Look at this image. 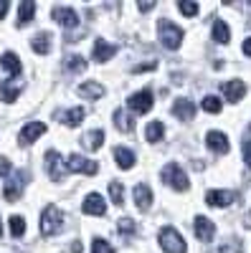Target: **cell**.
<instances>
[{
    "label": "cell",
    "instance_id": "obj_33",
    "mask_svg": "<svg viewBox=\"0 0 251 253\" xmlns=\"http://www.w3.org/2000/svg\"><path fill=\"white\" fill-rule=\"evenodd\" d=\"M117 230H119L122 236H135V233H137V225H135V220H130V218H119Z\"/></svg>",
    "mask_w": 251,
    "mask_h": 253
},
{
    "label": "cell",
    "instance_id": "obj_25",
    "mask_svg": "<svg viewBox=\"0 0 251 253\" xmlns=\"http://www.w3.org/2000/svg\"><path fill=\"white\" fill-rule=\"evenodd\" d=\"M0 63H3V69H5L10 76H15V79L20 76V58H18L13 51H5L3 58H0Z\"/></svg>",
    "mask_w": 251,
    "mask_h": 253
},
{
    "label": "cell",
    "instance_id": "obj_17",
    "mask_svg": "<svg viewBox=\"0 0 251 253\" xmlns=\"http://www.w3.org/2000/svg\"><path fill=\"white\" fill-rule=\"evenodd\" d=\"M173 114H175L180 122H191V119L196 117V104H193L191 99H175Z\"/></svg>",
    "mask_w": 251,
    "mask_h": 253
},
{
    "label": "cell",
    "instance_id": "obj_14",
    "mask_svg": "<svg viewBox=\"0 0 251 253\" xmlns=\"http://www.w3.org/2000/svg\"><path fill=\"white\" fill-rule=\"evenodd\" d=\"M117 53V46H112V43H107L104 38H97L94 41V46H92V58L97 61V63H104V61H109L112 56Z\"/></svg>",
    "mask_w": 251,
    "mask_h": 253
},
{
    "label": "cell",
    "instance_id": "obj_39",
    "mask_svg": "<svg viewBox=\"0 0 251 253\" xmlns=\"http://www.w3.org/2000/svg\"><path fill=\"white\" fill-rule=\"evenodd\" d=\"M244 162L251 170V139H244Z\"/></svg>",
    "mask_w": 251,
    "mask_h": 253
},
{
    "label": "cell",
    "instance_id": "obj_26",
    "mask_svg": "<svg viewBox=\"0 0 251 253\" xmlns=\"http://www.w3.org/2000/svg\"><path fill=\"white\" fill-rule=\"evenodd\" d=\"M114 162L122 167V170H130V167L135 165V152L127 150V147H117L114 150Z\"/></svg>",
    "mask_w": 251,
    "mask_h": 253
},
{
    "label": "cell",
    "instance_id": "obj_5",
    "mask_svg": "<svg viewBox=\"0 0 251 253\" xmlns=\"http://www.w3.org/2000/svg\"><path fill=\"white\" fill-rule=\"evenodd\" d=\"M26 182H28V172H26V170L15 172V175L5 182V187H3V198H5L8 203H15V200L20 198V193H23Z\"/></svg>",
    "mask_w": 251,
    "mask_h": 253
},
{
    "label": "cell",
    "instance_id": "obj_28",
    "mask_svg": "<svg viewBox=\"0 0 251 253\" xmlns=\"http://www.w3.org/2000/svg\"><path fill=\"white\" fill-rule=\"evenodd\" d=\"M84 114H87V112H84L81 107H74V109H69V112H64V114H58V119L64 122L66 126H79L81 119H84Z\"/></svg>",
    "mask_w": 251,
    "mask_h": 253
},
{
    "label": "cell",
    "instance_id": "obj_36",
    "mask_svg": "<svg viewBox=\"0 0 251 253\" xmlns=\"http://www.w3.org/2000/svg\"><path fill=\"white\" fill-rule=\"evenodd\" d=\"M92 253H114V248L104 241V238H94V243H92Z\"/></svg>",
    "mask_w": 251,
    "mask_h": 253
},
{
    "label": "cell",
    "instance_id": "obj_42",
    "mask_svg": "<svg viewBox=\"0 0 251 253\" xmlns=\"http://www.w3.org/2000/svg\"><path fill=\"white\" fill-rule=\"evenodd\" d=\"M8 8H10V3H8V0H0V18H3V15L8 13Z\"/></svg>",
    "mask_w": 251,
    "mask_h": 253
},
{
    "label": "cell",
    "instance_id": "obj_34",
    "mask_svg": "<svg viewBox=\"0 0 251 253\" xmlns=\"http://www.w3.org/2000/svg\"><path fill=\"white\" fill-rule=\"evenodd\" d=\"M8 223H10V233H13L15 238H20V236L26 233V220L20 218V215H13V218H10Z\"/></svg>",
    "mask_w": 251,
    "mask_h": 253
},
{
    "label": "cell",
    "instance_id": "obj_3",
    "mask_svg": "<svg viewBox=\"0 0 251 253\" xmlns=\"http://www.w3.org/2000/svg\"><path fill=\"white\" fill-rule=\"evenodd\" d=\"M160 177H162V182H165V185H170L173 190H178V193H185V190L191 187V180H188V175L183 172V167H180V165H175V162L165 165Z\"/></svg>",
    "mask_w": 251,
    "mask_h": 253
},
{
    "label": "cell",
    "instance_id": "obj_32",
    "mask_svg": "<svg viewBox=\"0 0 251 253\" xmlns=\"http://www.w3.org/2000/svg\"><path fill=\"white\" fill-rule=\"evenodd\" d=\"M66 71H74V74L87 71V61H84V56H69L66 58Z\"/></svg>",
    "mask_w": 251,
    "mask_h": 253
},
{
    "label": "cell",
    "instance_id": "obj_30",
    "mask_svg": "<svg viewBox=\"0 0 251 253\" xmlns=\"http://www.w3.org/2000/svg\"><path fill=\"white\" fill-rule=\"evenodd\" d=\"M201 107H203V112H208V114H221L223 101H221L218 96H213V94H208V96L201 101Z\"/></svg>",
    "mask_w": 251,
    "mask_h": 253
},
{
    "label": "cell",
    "instance_id": "obj_13",
    "mask_svg": "<svg viewBox=\"0 0 251 253\" xmlns=\"http://www.w3.org/2000/svg\"><path fill=\"white\" fill-rule=\"evenodd\" d=\"M41 134H46V124L44 122H28L23 129H20L18 139H20V144H33Z\"/></svg>",
    "mask_w": 251,
    "mask_h": 253
},
{
    "label": "cell",
    "instance_id": "obj_23",
    "mask_svg": "<svg viewBox=\"0 0 251 253\" xmlns=\"http://www.w3.org/2000/svg\"><path fill=\"white\" fill-rule=\"evenodd\" d=\"M31 48L38 53V56H46L49 51H51V33H38V36H33V41H31Z\"/></svg>",
    "mask_w": 251,
    "mask_h": 253
},
{
    "label": "cell",
    "instance_id": "obj_38",
    "mask_svg": "<svg viewBox=\"0 0 251 253\" xmlns=\"http://www.w3.org/2000/svg\"><path fill=\"white\" fill-rule=\"evenodd\" d=\"M157 69V61H148V63H140V66H132V74H145V71H155Z\"/></svg>",
    "mask_w": 251,
    "mask_h": 253
},
{
    "label": "cell",
    "instance_id": "obj_1",
    "mask_svg": "<svg viewBox=\"0 0 251 253\" xmlns=\"http://www.w3.org/2000/svg\"><path fill=\"white\" fill-rule=\"evenodd\" d=\"M157 38L167 51H175L183 43V28H178L173 20L162 18V20H157Z\"/></svg>",
    "mask_w": 251,
    "mask_h": 253
},
{
    "label": "cell",
    "instance_id": "obj_29",
    "mask_svg": "<svg viewBox=\"0 0 251 253\" xmlns=\"http://www.w3.org/2000/svg\"><path fill=\"white\" fill-rule=\"evenodd\" d=\"M145 137H148V142H162V137H165V126H162V122H150L148 124V129H145Z\"/></svg>",
    "mask_w": 251,
    "mask_h": 253
},
{
    "label": "cell",
    "instance_id": "obj_18",
    "mask_svg": "<svg viewBox=\"0 0 251 253\" xmlns=\"http://www.w3.org/2000/svg\"><path fill=\"white\" fill-rule=\"evenodd\" d=\"M76 94L81 96V99H101L104 96V86L99 81H84V84H79V89H76Z\"/></svg>",
    "mask_w": 251,
    "mask_h": 253
},
{
    "label": "cell",
    "instance_id": "obj_43",
    "mask_svg": "<svg viewBox=\"0 0 251 253\" xmlns=\"http://www.w3.org/2000/svg\"><path fill=\"white\" fill-rule=\"evenodd\" d=\"M244 53H246V56H251V38H246V41H244Z\"/></svg>",
    "mask_w": 251,
    "mask_h": 253
},
{
    "label": "cell",
    "instance_id": "obj_41",
    "mask_svg": "<svg viewBox=\"0 0 251 253\" xmlns=\"http://www.w3.org/2000/svg\"><path fill=\"white\" fill-rule=\"evenodd\" d=\"M152 8H155L152 0H142V3H140V10H142V13H148V10H152Z\"/></svg>",
    "mask_w": 251,
    "mask_h": 253
},
{
    "label": "cell",
    "instance_id": "obj_11",
    "mask_svg": "<svg viewBox=\"0 0 251 253\" xmlns=\"http://www.w3.org/2000/svg\"><path fill=\"white\" fill-rule=\"evenodd\" d=\"M51 15H53V20L58 26H64L66 31H71V28H76L79 26V15H76V10L74 8H64V5H58V8H53L51 10Z\"/></svg>",
    "mask_w": 251,
    "mask_h": 253
},
{
    "label": "cell",
    "instance_id": "obj_10",
    "mask_svg": "<svg viewBox=\"0 0 251 253\" xmlns=\"http://www.w3.org/2000/svg\"><path fill=\"white\" fill-rule=\"evenodd\" d=\"M205 203L211 208H226V205L236 203V193H234V190H208V193H205Z\"/></svg>",
    "mask_w": 251,
    "mask_h": 253
},
{
    "label": "cell",
    "instance_id": "obj_2",
    "mask_svg": "<svg viewBox=\"0 0 251 253\" xmlns=\"http://www.w3.org/2000/svg\"><path fill=\"white\" fill-rule=\"evenodd\" d=\"M61 228H64V213H61L56 205H46L44 215H41V233H44L46 238H51Z\"/></svg>",
    "mask_w": 251,
    "mask_h": 253
},
{
    "label": "cell",
    "instance_id": "obj_16",
    "mask_svg": "<svg viewBox=\"0 0 251 253\" xmlns=\"http://www.w3.org/2000/svg\"><path fill=\"white\" fill-rule=\"evenodd\" d=\"M223 94H226V99L231 101V104H236V101H241V99L246 96V84L239 81V79L223 81Z\"/></svg>",
    "mask_w": 251,
    "mask_h": 253
},
{
    "label": "cell",
    "instance_id": "obj_9",
    "mask_svg": "<svg viewBox=\"0 0 251 253\" xmlns=\"http://www.w3.org/2000/svg\"><path fill=\"white\" fill-rule=\"evenodd\" d=\"M193 233H196L198 241L211 243V238L216 236V223H213V220H208L205 215H198V218L193 220Z\"/></svg>",
    "mask_w": 251,
    "mask_h": 253
},
{
    "label": "cell",
    "instance_id": "obj_31",
    "mask_svg": "<svg viewBox=\"0 0 251 253\" xmlns=\"http://www.w3.org/2000/svg\"><path fill=\"white\" fill-rule=\"evenodd\" d=\"M109 198H112L114 205H124V187H122L119 180H112L109 182Z\"/></svg>",
    "mask_w": 251,
    "mask_h": 253
},
{
    "label": "cell",
    "instance_id": "obj_15",
    "mask_svg": "<svg viewBox=\"0 0 251 253\" xmlns=\"http://www.w3.org/2000/svg\"><path fill=\"white\" fill-rule=\"evenodd\" d=\"M81 210H84L87 215H104V213H107V203H104V198H101L99 193H92V195H87Z\"/></svg>",
    "mask_w": 251,
    "mask_h": 253
},
{
    "label": "cell",
    "instance_id": "obj_22",
    "mask_svg": "<svg viewBox=\"0 0 251 253\" xmlns=\"http://www.w3.org/2000/svg\"><path fill=\"white\" fill-rule=\"evenodd\" d=\"M213 41H216V43H221V46H226L228 41H231V31H228L223 18H216L213 20Z\"/></svg>",
    "mask_w": 251,
    "mask_h": 253
},
{
    "label": "cell",
    "instance_id": "obj_37",
    "mask_svg": "<svg viewBox=\"0 0 251 253\" xmlns=\"http://www.w3.org/2000/svg\"><path fill=\"white\" fill-rule=\"evenodd\" d=\"M218 253H241V241H228V243H223Z\"/></svg>",
    "mask_w": 251,
    "mask_h": 253
},
{
    "label": "cell",
    "instance_id": "obj_44",
    "mask_svg": "<svg viewBox=\"0 0 251 253\" xmlns=\"http://www.w3.org/2000/svg\"><path fill=\"white\" fill-rule=\"evenodd\" d=\"M244 225H246V228H251V213H246V215H244Z\"/></svg>",
    "mask_w": 251,
    "mask_h": 253
},
{
    "label": "cell",
    "instance_id": "obj_27",
    "mask_svg": "<svg viewBox=\"0 0 251 253\" xmlns=\"http://www.w3.org/2000/svg\"><path fill=\"white\" fill-rule=\"evenodd\" d=\"M104 142V132L101 129H92L81 137V144H84V150H99Z\"/></svg>",
    "mask_w": 251,
    "mask_h": 253
},
{
    "label": "cell",
    "instance_id": "obj_6",
    "mask_svg": "<svg viewBox=\"0 0 251 253\" xmlns=\"http://www.w3.org/2000/svg\"><path fill=\"white\" fill-rule=\"evenodd\" d=\"M46 170H49V177L53 182H61V180H64V175L69 172L66 170V162L61 160V155L56 150H49L46 152Z\"/></svg>",
    "mask_w": 251,
    "mask_h": 253
},
{
    "label": "cell",
    "instance_id": "obj_45",
    "mask_svg": "<svg viewBox=\"0 0 251 253\" xmlns=\"http://www.w3.org/2000/svg\"><path fill=\"white\" fill-rule=\"evenodd\" d=\"M71 253H81V246L79 243H71Z\"/></svg>",
    "mask_w": 251,
    "mask_h": 253
},
{
    "label": "cell",
    "instance_id": "obj_46",
    "mask_svg": "<svg viewBox=\"0 0 251 253\" xmlns=\"http://www.w3.org/2000/svg\"><path fill=\"white\" fill-rule=\"evenodd\" d=\"M0 236H3V225H0Z\"/></svg>",
    "mask_w": 251,
    "mask_h": 253
},
{
    "label": "cell",
    "instance_id": "obj_21",
    "mask_svg": "<svg viewBox=\"0 0 251 253\" xmlns=\"http://www.w3.org/2000/svg\"><path fill=\"white\" fill-rule=\"evenodd\" d=\"M20 89H23V84H20V79H8L3 81V89H0V96H3V101H15Z\"/></svg>",
    "mask_w": 251,
    "mask_h": 253
},
{
    "label": "cell",
    "instance_id": "obj_20",
    "mask_svg": "<svg viewBox=\"0 0 251 253\" xmlns=\"http://www.w3.org/2000/svg\"><path fill=\"white\" fill-rule=\"evenodd\" d=\"M33 15H36V3L33 0H23V3L18 5V28L28 26L33 20Z\"/></svg>",
    "mask_w": 251,
    "mask_h": 253
},
{
    "label": "cell",
    "instance_id": "obj_8",
    "mask_svg": "<svg viewBox=\"0 0 251 253\" xmlns=\"http://www.w3.org/2000/svg\"><path fill=\"white\" fill-rule=\"evenodd\" d=\"M152 104H155L152 91H150V89H142V91H137V94H132V96H130L127 107H130L135 114H148V112L152 109Z\"/></svg>",
    "mask_w": 251,
    "mask_h": 253
},
{
    "label": "cell",
    "instance_id": "obj_19",
    "mask_svg": "<svg viewBox=\"0 0 251 253\" xmlns=\"http://www.w3.org/2000/svg\"><path fill=\"white\" fill-rule=\"evenodd\" d=\"M135 205L140 208V210H148L150 205H152V190H150V185H145V182H140L137 187H135Z\"/></svg>",
    "mask_w": 251,
    "mask_h": 253
},
{
    "label": "cell",
    "instance_id": "obj_12",
    "mask_svg": "<svg viewBox=\"0 0 251 253\" xmlns=\"http://www.w3.org/2000/svg\"><path fill=\"white\" fill-rule=\"evenodd\" d=\"M205 144H208V150L216 152V155H226L228 150H231L228 137H226L223 132H216V129H211V132L205 134Z\"/></svg>",
    "mask_w": 251,
    "mask_h": 253
},
{
    "label": "cell",
    "instance_id": "obj_35",
    "mask_svg": "<svg viewBox=\"0 0 251 253\" xmlns=\"http://www.w3.org/2000/svg\"><path fill=\"white\" fill-rule=\"evenodd\" d=\"M178 8H180V13H183V15H188V18L198 15V3H191V0H180Z\"/></svg>",
    "mask_w": 251,
    "mask_h": 253
},
{
    "label": "cell",
    "instance_id": "obj_40",
    "mask_svg": "<svg viewBox=\"0 0 251 253\" xmlns=\"http://www.w3.org/2000/svg\"><path fill=\"white\" fill-rule=\"evenodd\" d=\"M10 170H13V165L5 160V157H0V177H5V175H10Z\"/></svg>",
    "mask_w": 251,
    "mask_h": 253
},
{
    "label": "cell",
    "instance_id": "obj_24",
    "mask_svg": "<svg viewBox=\"0 0 251 253\" xmlns=\"http://www.w3.org/2000/svg\"><path fill=\"white\" fill-rule=\"evenodd\" d=\"M114 126H117L119 132L130 134V132L135 129V119H132L127 112H124V109H117V112H114Z\"/></svg>",
    "mask_w": 251,
    "mask_h": 253
},
{
    "label": "cell",
    "instance_id": "obj_7",
    "mask_svg": "<svg viewBox=\"0 0 251 253\" xmlns=\"http://www.w3.org/2000/svg\"><path fill=\"white\" fill-rule=\"evenodd\" d=\"M66 170L69 172H81V175H97L99 172V165L92 162V160H87L84 155H69Z\"/></svg>",
    "mask_w": 251,
    "mask_h": 253
},
{
    "label": "cell",
    "instance_id": "obj_4",
    "mask_svg": "<svg viewBox=\"0 0 251 253\" xmlns=\"http://www.w3.org/2000/svg\"><path fill=\"white\" fill-rule=\"evenodd\" d=\"M157 243L162 246L165 253H185V241L183 236L178 233V230L173 225H165L160 228V233H157Z\"/></svg>",
    "mask_w": 251,
    "mask_h": 253
}]
</instances>
